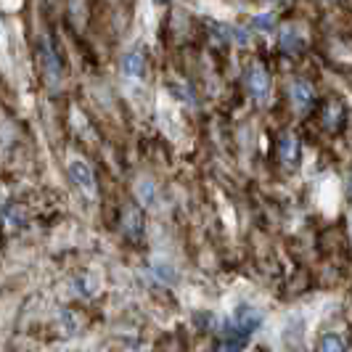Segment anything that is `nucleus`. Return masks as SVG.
Returning <instances> with one entry per match:
<instances>
[{
    "instance_id": "nucleus-1",
    "label": "nucleus",
    "mask_w": 352,
    "mask_h": 352,
    "mask_svg": "<svg viewBox=\"0 0 352 352\" xmlns=\"http://www.w3.org/2000/svg\"><path fill=\"white\" fill-rule=\"evenodd\" d=\"M69 175L77 188H82L88 196H96V175H93V170H90L88 162L74 159V162L69 164Z\"/></svg>"
},
{
    "instance_id": "nucleus-2",
    "label": "nucleus",
    "mask_w": 352,
    "mask_h": 352,
    "mask_svg": "<svg viewBox=\"0 0 352 352\" xmlns=\"http://www.w3.org/2000/svg\"><path fill=\"white\" fill-rule=\"evenodd\" d=\"M260 323H263V316H260L254 307L241 305V307L236 310V316H233V323H230V326H236L239 331H244V334L252 336L257 329H260Z\"/></svg>"
},
{
    "instance_id": "nucleus-3",
    "label": "nucleus",
    "mask_w": 352,
    "mask_h": 352,
    "mask_svg": "<svg viewBox=\"0 0 352 352\" xmlns=\"http://www.w3.org/2000/svg\"><path fill=\"white\" fill-rule=\"evenodd\" d=\"M247 342H249V334L239 331L236 326H228V331L220 336V342H217L214 352H241L244 347H247Z\"/></svg>"
},
{
    "instance_id": "nucleus-4",
    "label": "nucleus",
    "mask_w": 352,
    "mask_h": 352,
    "mask_svg": "<svg viewBox=\"0 0 352 352\" xmlns=\"http://www.w3.org/2000/svg\"><path fill=\"white\" fill-rule=\"evenodd\" d=\"M278 157L286 170H294L300 164V141L294 135H283L281 146H278Z\"/></svg>"
},
{
    "instance_id": "nucleus-5",
    "label": "nucleus",
    "mask_w": 352,
    "mask_h": 352,
    "mask_svg": "<svg viewBox=\"0 0 352 352\" xmlns=\"http://www.w3.org/2000/svg\"><path fill=\"white\" fill-rule=\"evenodd\" d=\"M292 101H294V106H297L300 111H307V109L313 106V101H316V93H313V88H310L305 80H297V82L292 85Z\"/></svg>"
},
{
    "instance_id": "nucleus-6",
    "label": "nucleus",
    "mask_w": 352,
    "mask_h": 352,
    "mask_svg": "<svg viewBox=\"0 0 352 352\" xmlns=\"http://www.w3.org/2000/svg\"><path fill=\"white\" fill-rule=\"evenodd\" d=\"M323 124H326V130H342V124H344V106L342 101H331V104H326V111H323Z\"/></svg>"
},
{
    "instance_id": "nucleus-7",
    "label": "nucleus",
    "mask_w": 352,
    "mask_h": 352,
    "mask_svg": "<svg viewBox=\"0 0 352 352\" xmlns=\"http://www.w3.org/2000/svg\"><path fill=\"white\" fill-rule=\"evenodd\" d=\"M247 85H249V93H252V96H265V90H267V74H265L260 67L249 69Z\"/></svg>"
},
{
    "instance_id": "nucleus-8",
    "label": "nucleus",
    "mask_w": 352,
    "mask_h": 352,
    "mask_svg": "<svg viewBox=\"0 0 352 352\" xmlns=\"http://www.w3.org/2000/svg\"><path fill=\"white\" fill-rule=\"evenodd\" d=\"M122 226H124V230L133 236V239H138V233H141V228H143L141 210H135V207H127V210H124V217H122Z\"/></svg>"
},
{
    "instance_id": "nucleus-9",
    "label": "nucleus",
    "mask_w": 352,
    "mask_h": 352,
    "mask_svg": "<svg viewBox=\"0 0 352 352\" xmlns=\"http://www.w3.org/2000/svg\"><path fill=\"white\" fill-rule=\"evenodd\" d=\"M320 352H347V344L339 334H326L320 339Z\"/></svg>"
},
{
    "instance_id": "nucleus-10",
    "label": "nucleus",
    "mask_w": 352,
    "mask_h": 352,
    "mask_svg": "<svg viewBox=\"0 0 352 352\" xmlns=\"http://www.w3.org/2000/svg\"><path fill=\"white\" fill-rule=\"evenodd\" d=\"M124 72L127 74H133V77H138L143 72V58H141V53H130L127 58H124Z\"/></svg>"
}]
</instances>
